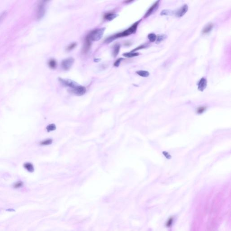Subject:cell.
Listing matches in <instances>:
<instances>
[{"instance_id":"ac0fdd59","label":"cell","mask_w":231,"mask_h":231,"mask_svg":"<svg viewBox=\"0 0 231 231\" xmlns=\"http://www.w3.org/2000/svg\"><path fill=\"white\" fill-rule=\"evenodd\" d=\"M136 73L139 76L143 77H147L149 75V73L148 71H136Z\"/></svg>"},{"instance_id":"7c38bea8","label":"cell","mask_w":231,"mask_h":231,"mask_svg":"<svg viewBox=\"0 0 231 231\" xmlns=\"http://www.w3.org/2000/svg\"><path fill=\"white\" fill-rule=\"evenodd\" d=\"M23 166L25 169L29 173H33L34 172V166L32 163L27 162L24 163Z\"/></svg>"},{"instance_id":"2e32d148","label":"cell","mask_w":231,"mask_h":231,"mask_svg":"<svg viewBox=\"0 0 231 231\" xmlns=\"http://www.w3.org/2000/svg\"><path fill=\"white\" fill-rule=\"evenodd\" d=\"M48 65L50 68L54 69H55L57 66V62L55 59H51L48 61Z\"/></svg>"},{"instance_id":"30bf717a","label":"cell","mask_w":231,"mask_h":231,"mask_svg":"<svg viewBox=\"0 0 231 231\" xmlns=\"http://www.w3.org/2000/svg\"><path fill=\"white\" fill-rule=\"evenodd\" d=\"M91 42H92L89 40V38H88L86 37L84 43L83 44V49H82V52L83 53L85 54L88 53L91 46V44H92Z\"/></svg>"},{"instance_id":"7a4b0ae2","label":"cell","mask_w":231,"mask_h":231,"mask_svg":"<svg viewBox=\"0 0 231 231\" xmlns=\"http://www.w3.org/2000/svg\"><path fill=\"white\" fill-rule=\"evenodd\" d=\"M105 30V28H97L90 32L86 37L91 42L98 41L102 38Z\"/></svg>"},{"instance_id":"6da1fadb","label":"cell","mask_w":231,"mask_h":231,"mask_svg":"<svg viewBox=\"0 0 231 231\" xmlns=\"http://www.w3.org/2000/svg\"><path fill=\"white\" fill-rule=\"evenodd\" d=\"M141 21V19H140L138 21L135 22V23H134L130 27L126 29V30L108 37L105 39V43H111L117 38L122 37H127L131 34H135L137 31L139 24L140 23Z\"/></svg>"},{"instance_id":"f546056e","label":"cell","mask_w":231,"mask_h":231,"mask_svg":"<svg viewBox=\"0 0 231 231\" xmlns=\"http://www.w3.org/2000/svg\"><path fill=\"white\" fill-rule=\"evenodd\" d=\"M132 0H129V1H125V2H131Z\"/></svg>"},{"instance_id":"44dd1931","label":"cell","mask_w":231,"mask_h":231,"mask_svg":"<svg viewBox=\"0 0 231 231\" xmlns=\"http://www.w3.org/2000/svg\"><path fill=\"white\" fill-rule=\"evenodd\" d=\"M46 129L47 131V132H49L54 131V130H55L56 129V126H55V125L54 124H50L48 126H46Z\"/></svg>"},{"instance_id":"5b68a950","label":"cell","mask_w":231,"mask_h":231,"mask_svg":"<svg viewBox=\"0 0 231 231\" xmlns=\"http://www.w3.org/2000/svg\"><path fill=\"white\" fill-rule=\"evenodd\" d=\"M74 61V60L72 57H69L63 60L61 63L62 68L65 71H68L71 68Z\"/></svg>"},{"instance_id":"5bb4252c","label":"cell","mask_w":231,"mask_h":231,"mask_svg":"<svg viewBox=\"0 0 231 231\" xmlns=\"http://www.w3.org/2000/svg\"><path fill=\"white\" fill-rule=\"evenodd\" d=\"M120 45L119 44H116L114 45L112 52V55L114 57H116L118 55L120 52Z\"/></svg>"},{"instance_id":"8fae6325","label":"cell","mask_w":231,"mask_h":231,"mask_svg":"<svg viewBox=\"0 0 231 231\" xmlns=\"http://www.w3.org/2000/svg\"><path fill=\"white\" fill-rule=\"evenodd\" d=\"M118 16V14L112 12L107 13L104 14L103 18L107 21H111L116 18Z\"/></svg>"},{"instance_id":"f1b7e54d","label":"cell","mask_w":231,"mask_h":231,"mask_svg":"<svg viewBox=\"0 0 231 231\" xmlns=\"http://www.w3.org/2000/svg\"><path fill=\"white\" fill-rule=\"evenodd\" d=\"M101 60V59H96L94 60V62H100V61Z\"/></svg>"},{"instance_id":"9a60e30c","label":"cell","mask_w":231,"mask_h":231,"mask_svg":"<svg viewBox=\"0 0 231 231\" xmlns=\"http://www.w3.org/2000/svg\"><path fill=\"white\" fill-rule=\"evenodd\" d=\"M166 37L167 36L165 34H161L158 35L156 38V43L157 44H159L162 41H163V40L166 39Z\"/></svg>"},{"instance_id":"ffe728a7","label":"cell","mask_w":231,"mask_h":231,"mask_svg":"<svg viewBox=\"0 0 231 231\" xmlns=\"http://www.w3.org/2000/svg\"><path fill=\"white\" fill-rule=\"evenodd\" d=\"M173 13V11L172 10H168V9H164L161 11V12L160 13V15L161 16H167V15H171Z\"/></svg>"},{"instance_id":"9c48e42d","label":"cell","mask_w":231,"mask_h":231,"mask_svg":"<svg viewBox=\"0 0 231 231\" xmlns=\"http://www.w3.org/2000/svg\"><path fill=\"white\" fill-rule=\"evenodd\" d=\"M207 86V81L204 78H202L198 84V89L200 91L203 92L206 89Z\"/></svg>"},{"instance_id":"cb8c5ba5","label":"cell","mask_w":231,"mask_h":231,"mask_svg":"<svg viewBox=\"0 0 231 231\" xmlns=\"http://www.w3.org/2000/svg\"><path fill=\"white\" fill-rule=\"evenodd\" d=\"M77 46V43H72L71 44H70L66 48V50L67 51H71L73 49H74L76 46Z\"/></svg>"},{"instance_id":"3957f363","label":"cell","mask_w":231,"mask_h":231,"mask_svg":"<svg viewBox=\"0 0 231 231\" xmlns=\"http://www.w3.org/2000/svg\"><path fill=\"white\" fill-rule=\"evenodd\" d=\"M46 13V3L45 1H42L38 5L36 11L37 19L40 20L43 18Z\"/></svg>"},{"instance_id":"277c9868","label":"cell","mask_w":231,"mask_h":231,"mask_svg":"<svg viewBox=\"0 0 231 231\" xmlns=\"http://www.w3.org/2000/svg\"><path fill=\"white\" fill-rule=\"evenodd\" d=\"M59 82L62 83V85L66 87H68L71 88V89L77 86L79 84L74 81V80H70V79H62V78H59L58 79Z\"/></svg>"},{"instance_id":"83f0119b","label":"cell","mask_w":231,"mask_h":231,"mask_svg":"<svg viewBox=\"0 0 231 231\" xmlns=\"http://www.w3.org/2000/svg\"><path fill=\"white\" fill-rule=\"evenodd\" d=\"M173 219L172 218H170V219H169V220H168V221L167 222V223H166V226L167 227H170L172 223H173Z\"/></svg>"},{"instance_id":"e0dca14e","label":"cell","mask_w":231,"mask_h":231,"mask_svg":"<svg viewBox=\"0 0 231 231\" xmlns=\"http://www.w3.org/2000/svg\"><path fill=\"white\" fill-rule=\"evenodd\" d=\"M139 55V53H132V52H129V53H124L123 55L124 56L127 57V58H131L133 57H135L138 56Z\"/></svg>"},{"instance_id":"d4e9b609","label":"cell","mask_w":231,"mask_h":231,"mask_svg":"<svg viewBox=\"0 0 231 231\" xmlns=\"http://www.w3.org/2000/svg\"><path fill=\"white\" fill-rule=\"evenodd\" d=\"M206 108L205 107H200L198 108L197 109V113L198 114H201L203 113L206 110Z\"/></svg>"},{"instance_id":"484cf974","label":"cell","mask_w":231,"mask_h":231,"mask_svg":"<svg viewBox=\"0 0 231 231\" xmlns=\"http://www.w3.org/2000/svg\"><path fill=\"white\" fill-rule=\"evenodd\" d=\"M146 46H146V44L141 45H140V46H139L137 47L136 48H135L134 49L132 50V51H131V52H132V53H135V52H136V51H138V50H139L142 49H143V48H145V47H146Z\"/></svg>"},{"instance_id":"ba28073f","label":"cell","mask_w":231,"mask_h":231,"mask_svg":"<svg viewBox=\"0 0 231 231\" xmlns=\"http://www.w3.org/2000/svg\"><path fill=\"white\" fill-rule=\"evenodd\" d=\"M188 6L185 4L182 6V7L179 9L176 13L175 15L178 18H181L185 15V13L188 11Z\"/></svg>"},{"instance_id":"52a82bcc","label":"cell","mask_w":231,"mask_h":231,"mask_svg":"<svg viewBox=\"0 0 231 231\" xmlns=\"http://www.w3.org/2000/svg\"><path fill=\"white\" fill-rule=\"evenodd\" d=\"M159 2H160V1H159V0H157V1H156V2L149 8V9H148V10L147 11V12H146V13H145V16H144V18H147L148 17L151 15L154 12L155 10H156L157 9V7H158V5H159Z\"/></svg>"},{"instance_id":"7402d4cb","label":"cell","mask_w":231,"mask_h":231,"mask_svg":"<svg viewBox=\"0 0 231 231\" xmlns=\"http://www.w3.org/2000/svg\"><path fill=\"white\" fill-rule=\"evenodd\" d=\"M53 143V140L52 139H48L40 142V145H51Z\"/></svg>"},{"instance_id":"4fadbf2b","label":"cell","mask_w":231,"mask_h":231,"mask_svg":"<svg viewBox=\"0 0 231 231\" xmlns=\"http://www.w3.org/2000/svg\"><path fill=\"white\" fill-rule=\"evenodd\" d=\"M213 27V25L212 23H209L204 27L202 31V33L203 34H206L210 33Z\"/></svg>"},{"instance_id":"d6986e66","label":"cell","mask_w":231,"mask_h":231,"mask_svg":"<svg viewBox=\"0 0 231 231\" xmlns=\"http://www.w3.org/2000/svg\"><path fill=\"white\" fill-rule=\"evenodd\" d=\"M148 38L150 42H154L156 40L157 36L156 34H154V33H151L148 35Z\"/></svg>"},{"instance_id":"8992f818","label":"cell","mask_w":231,"mask_h":231,"mask_svg":"<svg viewBox=\"0 0 231 231\" xmlns=\"http://www.w3.org/2000/svg\"><path fill=\"white\" fill-rule=\"evenodd\" d=\"M71 92L76 95L80 96L83 95L86 92V89L85 87L79 85L71 89Z\"/></svg>"},{"instance_id":"603a6c76","label":"cell","mask_w":231,"mask_h":231,"mask_svg":"<svg viewBox=\"0 0 231 231\" xmlns=\"http://www.w3.org/2000/svg\"><path fill=\"white\" fill-rule=\"evenodd\" d=\"M24 185V183L21 181H18V182H16L14 185H13V187L15 189H18V188H20L22 186H23Z\"/></svg>"},{"instance_id":"4316f807","label":"cell","mask_w":231,"mask_h":231,"mask_svg":"<svg viewBox=\"0 0 231 231\" xmlns=\"http://www.w3.org/2000/svg\"><path fill=\"white\" fill-rule=\"evenodd\" d=\"M124 59L123 58H119V59H118L115 62V63H114V66L115 67H118L119 66V65L120 64V62H122V60H123Z\"/></svg>"}]
</instances>
